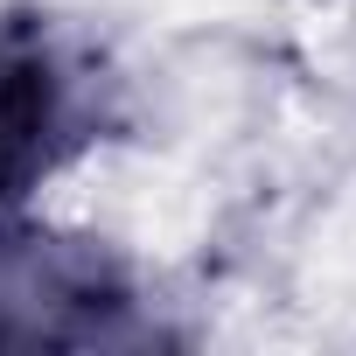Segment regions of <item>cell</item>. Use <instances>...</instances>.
<instances>
[{
    "mask_svg": "<svg viewBox=\"0 0 356 356\" xmlns=\"http://www.w3.org/2000/svg\"><path fill=\"white\" fill-rule=\"evenodd\" d=\"M168 328L140 273L84 231L0 217V349H147Z\"/></svg>",
    "mask_w": 356,
    "mask_h": 356,
    "instance_id": "cell-1",
    "label": "cell"
},
{
    "mask_svg": "<svg viewBox=\"0 0 356 356\" xmlns=\"http://www.w3.org/2000/svg\"><path fill=\"white\" fill-rule=\"evenodd\" d=\"M84 140L91 98L63 35L35 15L0 22V217H29Z\"/></svg>",
    "mask_w": 356,
    "mask_h": 356,
    "instance_id": "cell-2",
    "label": "cell"
}]
</instances>
